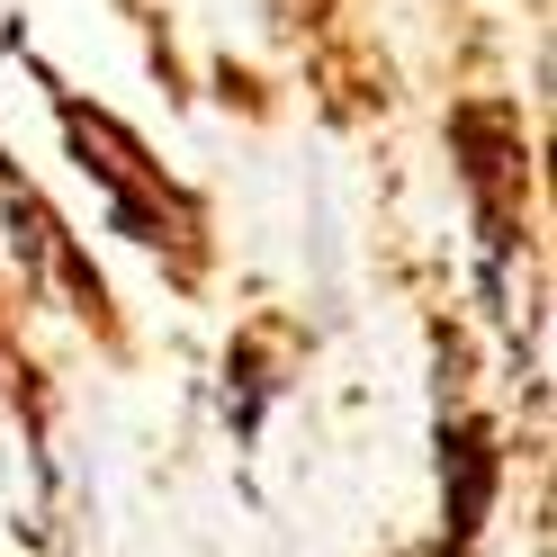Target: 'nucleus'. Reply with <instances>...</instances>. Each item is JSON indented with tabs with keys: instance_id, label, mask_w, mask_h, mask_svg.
Listing matches in <instances>:
<instances>
[{
	"instance_id": "nucleus-1",
	"label": "nucleus",
	"mask_w": 557,
	"mask_h": 557,
	"mask_svg": "<svg viewBox=\"0 0 557 557\" xmlns=\"http://www.w3.org/2000/svg\"><path fill=\"white\" fill-rule=\"evenodd\" d=\"M63 109V135L82 145V162L109 181V198H117V225L135 234V243H189L198 234V216H189V198L162 181V162H145V145L117 126V117H99V109H82L73 90L54 99Z\"/></svg>"
},
{
	"instance_id": "nucleus-2",
	"label": "nucleus",
	"mask_w": 557,
	"mask_h": 557,
	"mask_svg": "<svg viewBox=\"0 0 557 557\" xmlns=\"http://www.w3.org/2000/svg\"><path fill=\"white\" fill-rule=\"evenodd\" d=\"M459 153H468V189L485 198V225H495V252H504V225H512V181H521V117L495 109V99H476V109H459Z\"/></svg>"
},
{
	"instance_id": "nucleus-3",
	"label": "nucleus",
	"mask_w": 557,
	"mask_h": 557,
	"mask_svg": "<svg viewBox=\"0 0 557 557\" xmlns=\"http://www.w3.org/2000/svg\"><path fill=\"white\" fill-rule=\"evenodd\" d=\"M495 476H504V449L485 441V423H449L441 432V504H449V548H468L485 531V504H495Z\"/></svg>"
}]
</instances>
